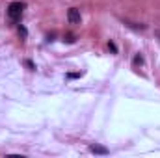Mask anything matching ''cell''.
Instances as JSON below:
<instances>
[{
	"mask_svg": "<svg viewBox=\"0 0 160 158\" xmlns=\"http://www.w3.org/2000/svg\"><path fill=\"white\" fill-rule=\"evenodd\" d=\"M22 9H24V4H22V2H11V4L8 6V17H9L13 22H17V21L21 19V15H22Z\"/></svg>",
	"mask_w": 160,
	"mask_h": 158,
	"instance_id": "obj_1",
	"label": "cell"
},
{
	"mask_svg": "<svg viewBox=\"0 0 160 158\" xmlns=\"http://www.w3.org/2000/svg\"><path fill=\"white\" fill-rule=\"evenodd\" d=\"M67 19H69V22H71V24H80V21H82L80 11L77 9V7H71V9L67 11Z\"/></svg>",
	"mask_w": 160,
	"mask_h": 158,
	"instance_id": "obj_2",
	"label": "cell"
},
{
	"mask_svg": "<svg viewBox=\"0 0 160 158\" xmlns=\"http://www.w3.org/2000/svg\"><path fill=\"white\" fill-rule=\"evenodd\" d=\"M89 151H91L93 155H102V156H106V155L110 153L106 147H102V145H99V143H93V145H89Z\"/></svg>",
	"mask_w": 160,
	"mask_h": 158,
	"instance_id": "obj_3",
	"label": "cell"
},
{
	"mask_svg": "<svg viewBox=\"0 0 160 158\" xmlns=\"http://www.w3.org/2000/svg\"><path fill=\"white\" fill-rule=\"evenodd\" d=\"M24 65H26L30 71H36V65H34V62H32V60H24Z\"/></svg>",
	"mask_w": 160,
	"mask_h": 158,
	"instance_id": "obj_4",
	"label": "cell"
},
{
	"mask_svg": "<svg viewBox=\"0 0 160 158\" xmlns=\"http://www.w3.org/2000/svg\"><path fill=\"white\" fill-rule=\"evenodd\" d=\"M19 34H21L22 37H26V36H28V30H26V28H24L22 24H19Z\"/></svg>",
	"mask_w": 160,
	"mask_h": 158,
	"instance_id": "obj_5",
	"label": "cell"
},
{
	"mask_svg": "<svg viewBox=\"0 0 160 158\" xmlns=\"http://www.w3.org/2000/svg\"><path fill=\"white\" fill-rule=\"evenodd\" d=\"M108 48H110V50H112L114 54L118 52V47H116V43H112V41H108Z\"/></svg>",
	"mask_w": 160,
	"mask_h": 158,
	"instance_id": "obj_6",
	"label": "cell"
},
{
	"mask_svg": "<svg viewBox=\"0 0 160 158\" xmlns=\"http://www.w3.org/2000/svg\"><path fill=\"white\" fill-rule=\"evenodd\" d=\"M143 63V58L142 56H134V65H142Z\"/></svg>",
	"mask_w": 160,
	"mask_h": 158,
	"instance_id": "obj_7",
	"label": "cell"
},
{
	"mask_svg": "<svg viewBox=\"0 0 160 158\" xmlns=\"http://www.w3.org/2000/svg\"><path fill=\"white\" fill-rule=\"evenodd\" d=\"M63 41H67V43H75L77 39H75V36H73V34H67V36H65V39H63Z\"/></svg>",
	"mask_w": 160,
	"mask_h": 158,
	"instance_id": "obj_8",
	"label": "cell"
},
{
	"mask_svg": "<svg viewBox=\"0 0 160 158\" xmlns=\"http://www.w3.org/2000/svg\"><path fill=\"white\" fill-rule=\"evenodd\" d=\"M82 77V73H69L67 75V78H80Z\"/></svg>",
	"mask_w": 160,
	"mask_h": 158,
	"instance_id": "obj_9",
	"label": "cell"
},
{
	"mask_svg": "<svg viewBox=\"0 0 160 158\" xmlns=\"http://www.w3.org/2000/svg\"><path fill=\"white\" fill-rule=\"evenodd\" d=\"M155 36H157V37L160 39V30H157V32H155Z\"/></svg>",
	"mask_w": 160,
	"mask_h": 158,
	"instance_id": "obj_10",
	"label": "cell"
}]
</instances>
